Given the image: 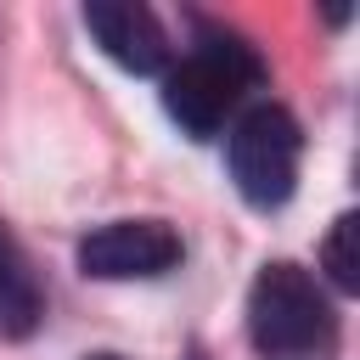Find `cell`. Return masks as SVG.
Wrapping results in <instances>:
<instances>
[{
    "instance_id": "6da1fadb",
    "label": "cell",
    "mask_w": 360,
    "mask_h": 360,
    "mask_svg": "<svg viewBox=\"0 0 360 360\" xmlns=\"http://www.w3.org/2000/svg\"><path fill=\"white\" fill-rule=\"evenodd\" d=\"M259 84H264L259 51L225 28H202L197 45L163 73V112L191 141H208L242 112L248 90H259Z\"/></svg>"
},
{
    "instance_id": "7a4b0ae2",
    "label": "cell",
    "mask_w": 360,
    "mask_h": 360,
    "mask_svg": "<svg viewBox=\"0 0 360 360\" xmlns=\"http://www.w3.org/2000/svg\"><path fill=\"white\" fill-rule=\"evenodd\" d=\"M248 338L264 360H315L338 343L332 298L304 264L270 259L248 287Z\"/></svg>"
},
{
    "instance_id": "3957f363",
    "label": "cell",
    "mask_w": 360,
    "mask_h": 360,
    "mask_svg": "<svg viewBox=\"0 0 360 360\" xmlns=\"http://www.w3.org/2000/svg\"><path fill=\"white\" fill-rule=\"evenodd\" d=\"M225 163H231V186L242 191L248 208L270 214L292 197L298 186V163H304V129L281 101H253L231 118L225 135Z\"/></svg>"
},
{
    "instance_id": "277c9868",
    "label": "cell",
    "mask_w": 360,
    "mask_h": 360,
    "mask_svg": "<svg viewBox=\"0 0 360 360\" xmlns=\"http://www.w3.org/2000/svg\"><path fill=\"white\" fill-rule=\"evenodd\" d=\"M180 264V236L163 219H107L79 242V270L96 281H152Z\"/></svg>"
},
{
    "instance_id": "5b68a950",
    "label": "cell",
    "mask_w": 360,
    "mask_h": 360,
    "mask_svg": "<svg viewBox=\"0 0 360 360\" xmlns=\"http://www.w3.org/2000/svg\"><path fill=\"white\" fill-rule=\"evenodd\" d=\"M84 34L101 45V56H112L135 79L163 73V62H169V34L152 17V6H141V0H90Z\"/></svg>"
},
{
    "instance_id": "8992f818",
    "label": "cell",
    "mask_w": 360,
    "mask_h": 360,
    "mask_svg": "<svg viewBox=\"0 0 360 360\" xmlns=\"http://www.w3.org/2000/svg\"><path fill=\"white\" fill-rule=\"evenodd\" d=\"M39 315H45V292H39L22 248L0 225V343H22L39 326Z\"/></svg>"
},
{
    "instance_id": "52a82bcc",
    "label": "cell",
    "mask_w": 360,
    "mask_h": 360,
    "mask_svg": "<svg viewBox=\"0 0 360 360\" xmlns=\"http://www.w3.org/2000/svg\"><path fill=\"white\" fill-rule=\"evenodd\" d=\"M354 236H360V219L338 214L326 242H321V270H326V281L338 292H360V248H354Z\"/></svg>"
},
{
    "instance_id": "ba28073f",
    "label": "cell",
    "mask_w": 360,
    "mask_h": 360,
    "mask_svg": "<svg viewBox=\"0 0 360 360\" xmlns=\"http://www.w3.org/2000/svg\"><path fill=\"white\" fill-rule=\"evenodd\" d=\"M186 360H208V349H202V343H191V349H186Z\"/></svg>"
},
{
    "instance_id": "9c48e42d",
    "label": "cell",
    "mask_w": 360,
    "mask_h": 360,
    "mask_svg": "<svg viewBox=\"0 0 360 360\" xmlns=\"http://www.w3.org/2000/svg\"><path fill=\"white\" fill-rule=\"evenodd\" d=\"M90 360H124V354H112V349H101V354H90Z\"/></svg>"
}]
</instances>
